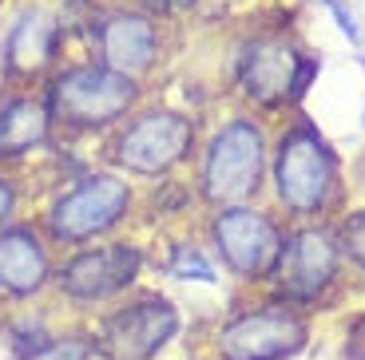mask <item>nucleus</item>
Segmentation results:
<instances>
[{"instance_id": "obj_17", "label": "nucleus", "mask_w": 365, "mask_h": 360, "mask_svg": "<svg viewBox=\"0 0 365 360\" xmlns=\"http://www.w3.org/2000/svg\"><path fill=\"white\" fill-rule=\"evenodd\" d=\"M167 273L175 281H199V285H210L215 281V265L202 258V250L195 245H175L171 250V261H167Z\"/></svg>"}, {"instance_id": "obj_4", "label": "nucleus", "mask_w": 365, "mask_h": 360, "mask_svg": "<svg viewBox=\"0 0 365 360\" xmlns=\"http://www.w3.org/2000/svg\"><path fill=\"white\" fill-rule=\"evenodd\" d=\"M135 103V80L111 68H68L48 88V111L68 127H108Z\"/></svg>"}, {"instance_id": "obj_15", "label": "nucleus", "mask_w": 365, "mask_h": 360, "mask_svg": "<svg viewBox=\"0 0 365 360\" xmlns=\"http://www.w3.org/2000/svg\"><path fill=\"white\" fill-rule=\"evenodd\" d=\"M56 36H60V28H56V20L48 12H40V9L24 12L9 32V48H4L9 52V68L12 72H36V68H44L56 52Z\"/></svg>"}, {"instance_id": "obj_8", "label": "nucleus", "mask_w": 365, "mask_h": 360, "mask_svg": "<svg viewBox=\"0 0 365 360\" xmlns=\"http://www.w3.org/2000/svg\"><path fill=\"white\" fill-rule=\"evenodd\" d=\"M210 238H215V250L222 253L227 270L238 273L242 281H262L274 277L278 270V258H282V230L270 222L266 214L247 206H227L215 226H210Z\"/></svg>"}, {"instance_id": "obj_2", "label": "nucleus", "mask_w": 365, "mask_h": 360, "mask_svg": "<svg viewBox=\"0 0 365 360\" xmlns=\"http://www.w3.org/2000/svg\"><path fill=\"white\" fill-rule=\"evenodd\" d=\"M210 344L219 360H294L310 344V321L290 301H266L227 317Z\"/></svg>"}, {"instance_id": "obj_19", "label": "nucleus", "mask_w": 365, "mask_h": 360, "mask_svg": "<svg viewBox=\"0 0 365 360\" xmlns=\"http://www.w3.org/2000/svg\"><path fill=\"white\" fill-rule=\"evenodd\" d=\"M346 360H365V317L349 329V337H346Z\"/></svg>"}, {"instance_id": "obj_1", "label": "nucleus", "mask_w": 365, "mask_h": 360, "mask_svg": "<svg viewBox=\"0 0 365 360\" xmlns=\"http://www.w3.org/2000/svg\"><path fill=\"white\" fill-rule=\"evenodd\" d=\"M179 305L163 293H128L88 329L96 360H159L179 337Z\"/></svg>"}, {"instance_id": "obj_14", "label": "nucleus", "mask_w": 365, "mask_h": 360, "mask_svg": "<svg viewBox=\"0 0 365 360\" xmlns=\"http://www.w3.org/2000/svg\"><path fill=\"white\" fill-rule=\"evenodd\" d=\"M52 111L40 100H12L0 107V159H20L48 139Z\"/></svg>"}, {"instance_id": "obj_16", "label": "nucleus", "mask_w": 365, "mask_h": 360, "mask_svg": "<svg viewBox=\"0 0 365 360\" xmlns=\"http://www.w3.org/2000/svg\"><path fill=\"white\" fill-rule=\"evenodd\" d=\"M12 360H96L91 356V341L88 329H68V333H56L52 341H44L40 349L20 352Z\"/></svg>"}, {"instance_id": "obj_3", "label": "nucleus", "mask_w": 365, "mask_h": 360, "mask_svg": "<svg viewBox=\"0 0 365 360\" xmlns=\"http://www.w3.org/2000/svg\"><path fill=\"white\" fill-rule=\"evenodd\" d=\"M143 273V250L128 242L96 245V250H76L72 258L56 270L52 285L60 297L76 309H96V305H115L135 289Z\"/></svg>"}, {"instance_id": "obj_9", "label": "nucleus", "mask_w": 365, "mask_h": 360, "mask_svg": "<svg viewBox=\"0 0 365 360\" xmlns=\"http://www.w3.org/2000/svg\"><path fill=\"white\" fill-rule=\"evenodd\" d=\"M338 265H341V242L329 230H298L282 242V258L274 281L282 289V301L290 305H314L334 281H338Z\"/></svg>"}, {"instance_id": "obj_11", "label": "nucleus", "mask_w": 365, "mask_h": 360, "mask_svg": "<svg viewBox=\"0 0 365 360\" xmlns=\"http://www.w3.org/2000/svg\"><path fill=\"white\" fill-rule=\"evenodd\" d=\"M314 72H318V60L298 55L286 40H255L238 55V83L258 103H278L286 95H302Z\"/></svg>"}, {"instance_id": "obj_13", "label": "nucleus", "mask_w": 365, "mask_h": 360, "mask_svg": "<svg viewBox=\"0 0 365 360\" xmlns=\"http://www.w3.org/2000/svg\"><path fill=\"white\" fill-rule=\"evenodd\" d=\"M155 48H159L155 28H151L147 16H139V12H115V16H108L100 28L103 68H111V72H119V75H135V72H143V68H151Z\"/></svg>"}, {"instance_id": "obj_10", "label": "nucleus", "mask_w": 365, "mask_h": 360, "mask_svg": "<svg viewBox=\"0 0 365 360\" xmlns=\"http://www.w3.org/2000/svg\"><path fill=\"white\" fill-rule=\"evenodd\" d=\"M195 143V127L179 111H147L119 135L115 159L135 174H163L187 159Z\"/></svg>"}, {"instance_id": "obj_12", "label": "nucleus", "mask_w": 365, "mask_h": 360, "mask_svg": "<svg viewBox=\"0 0 365 360\" xmlns=\"http://www.w3.org/2000/svg\"><path fill=\"white\" fill-rule=\"evenodd\" d=\"M56 277L52 253L44 238L28 226L0 230V297L4 301H36Z\"/></svg>"}, {"instance_id": "obj_18", "label": "nucleus", "mask_w": 365, "mask_h": 360, "mask_svg": "<svg viewBox=\"0 0 365 360\" xmlns=\"http://www.w3.org/2000/svg\"><path fill=\"white\" fill-rule=\"evenodd\" d=\"M341 250H346L349 258L365 270V210H361V214H354L346 226H341Z\"/></svg>"}, {"instance_id": "obj_5", "label": "nucleus", "mask_w": 365, "mask_h": 360, "mask_svg": "<svg viewBox=\"0 0 365 360\" xmlns=\"http://www.w3.org/2000/svg\"><path fill=\"white\" fill-rule=\"evenodd\" d=\"M274 179H278V198L294 214H318L329 202V194H334V154L314 127H294L278 143Z\"/></svg>"}, {"instance_id": "obj_7", "label": "nucleus", "mask_w": 365, "mask_h": 360, "mask_svg": "<svg viewBox=\"0 0 365 360\" xmlns=\"http://www.w3.org/2000/svg\"><path fill=\"white\" fill-rule=\"evenodd\" d=\"M258 179H262V131L250 119H235L210 139L202 162V194L210 202L238 206L258 190Z\"/></svg>"}, {"instance_id": "obj_21", "label": "nucleus", "mask_w": 365, "mask_h": 360, "mask_svg": "<svg viewBox=\"0 0 365 360\" xmlns=\"http://www.w3.org/2000/svg\"><path fill=\"white\" fill-rule=\"evenodd\" d=\"M143 4H151V9H159V12H175V9H182V4H191V0H143Z\"/></svg>"}, {"instance_id": "obj_20", "label": "nucleus", "mask_w": 365, "mask_h": 360, "mask_svg": "<svg viewBox=\"0 0 365 360\" xmlns=\"http://www.w3.org/2000/svg\"><path fill=\"white\" fill-rule=\"evenodd\" d=\"M12 210H16V186H12L9 179H0V230H4V222L12 218Z\"/></svg>"}, {"instance_id": "obj_6", "label": "nucleus", "mask_w": 365, "mask_h": 360, "mask_svg": "<svg viewBox=\"0 0 365 360\" xmlns=\"http://www.w3.org/2000/svg\"><path fill=\"white\" fill-rule=\"evenodd\" d=\"M128 206V182L115 174H96V179H83L76 190H68L64 198H56V206L48 210V234L64 245H83L123 222Z\"/></svg>"}]
</instances>
